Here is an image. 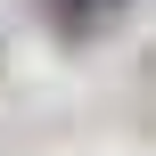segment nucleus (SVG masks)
<instances>
[{
    "label": "nucleus",
    "mask_w": 156,
    "mask_h": 156,
    "mask_svg": "<svg viewBox=\"0 0 156 156\" xmlns=\"http://www.w3.org/2000/svg\"><path fill=\"white\" fill-rule=\"evenodd\" d=\"M123 8H132V0H41V16H49L58 41H99Z\"/></svg>",
    "instance_id": "nucleus-1"
}]
</instances>
